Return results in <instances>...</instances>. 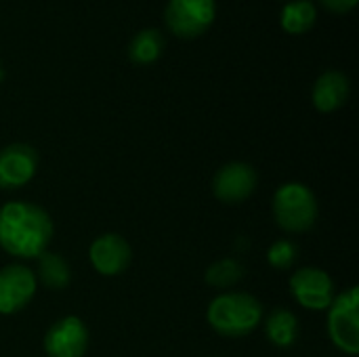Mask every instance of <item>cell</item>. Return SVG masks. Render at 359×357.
I'll list each match as a JSON object with an SVG mask.
<instances>
[{"label":"cell","mask_w":359,"mask_h":357,"mask_svg":"<svg viewBox=\"0 0 359 357\" xmlns=\"http://www.w3.org/2000/svg\"><path fill=\"white\" fill-rule=\"evenodd\" d=\"M38 151L27 143H11L0 149V189H19L32 181L38 168Z\"/></svg>","instance_id":"cell-10"},{"label":"cell","mask_w":359,"mask_h":357,"mask_svg":"<svg viewBox=\"0 0 359 357\" xmlns=\"http://www.w3.org/2000/svg\"><path fill=\"white\" fill-rule=\"evenodd\" d=\"M318 21V6L313 0H286L280 11V25L286 34L301 36L313 29Z\"/></svg>","instance_id":"cell-14"},{"label":"cell","mask_w":359,"mask_h":357,"mask_svg":"<svg viewBox=\"0 0 359 357\" xmlns=\"http://www.w3.org/2000/svg\"><path fill=\"white\" fill-rule=\"evenodd\" d=\"M38 280L25 265H6L0 269V314L13 316L29 305Z\"/></svg>","instance_id":"cell-8"},{"label":"cell","mask_w":359,"mask_h":357,"mask_svg":"<svg viewBox=\"0 0 359 357\" xmlns=\"http://www.w3.org/2000/svg\"><path fill=\"white\" fill-rule=\"evenodd\" d=\"M164 46H166V40L160 29L143 27L128 42V59L135 65H151L162 57Z\"/></svg>","instance_id":"cell-13"},{"label":"cell","mask_w":359,"mask_h":357,"mask_svg":"<svg viewBox=\"0 0 359 357\" xmlns=\"http://www.w3.org/2000/svg\"><path fill=\"white\" fill-rule=\"evenodd\" d=\"M259 175L246 162H229L221 166L212 179V191L223 204H242L257 189Z\"/></svg>","instance_id":"cell-9"},{"label":"cell","mask_w":359,"mask_h":357,"mask_svg":"<svg viewBox=\"0 0 359 357\" xmlns=\"http://www.w3.org/2000/svg\"><path fill=\"white\" fill-rule=\"evenodd\" d=\"M290 295L311 311H326L334 299V282L320 267H303L290 278Z\"/></svg>","instance_id":"cell-6"},{"label":"cell","mask_w":359,"mask_h":357,"mask_svg":"<svg viewBox=\"0 0 359 357\" xmlns=\"http://www.w3.org/2000/svg\"><path fill=\"white\" fill-rule=\"evenodd\" d=\"M53 221L32 202H6L0 208V248L15 259H38L50 244Z\"/></svg>","instance_id":"cell-1"},{"label":"cell","mask_w":359,"mask_h":357,"mask_svg":"<svg viewBox=\"0 0 359 357\" xmlns=\"http://www.w3.org/2000/svg\"><path fill=\"white\" fill-rule=\"evenodd\" d=\"M328 335L332 343L347 356L359 353V290L347 288L334 297L328 307Z\"/></svg>","instance_id":"cell-4"},{"label":"cell","mask_w":359,"mask_h":357,"mask_svg":"<svg viewBox=\"0 0 359 357\" xmlns=\"http://www.w3.org/2000/svg\"><path fill=\"white\" fill-rule=\"evenodd\" d=\"M299 259V246L292 240H278L267 250V263L278 271H288Z\"/></svg>","instance_id":"cell-18"},{"label":"cell","mask_w":359,"mask_h":357,"mask_svg":"<svg viewBox=\"0 0 359 357\" xmlns=\"http://www.w3.org/2000/svg\"><path fill=\"white\" fill-rule=\"evenodd\" d=\"M88 259L97 274L114 278V276H120L122 271H126V267L130 265V259H133V250H130V244L122 236L103 234V236L95 238V242L90 244Z\"/></svg>","instance_id":"cell-11"},{"label":"cell","mask_w":359,"mask_h":357,"mask_svg":"<svg viewBox=\"0 0 359 357\" xmlns=\"http://www.w3.org/2000/svg\"><path fill=\"white\" fill-rule=\"evenodd\" d=\"M265 335L271 345L288 349L299 339V320L288 309H273L265 320Z\"/></svg>","instance_id":"cell-15"},{"label":"cell","mask_w":359,"mask_h":357,"mask_svg":"<svg viewBox=\"0 0 359 357\" xmlns=\"http://www.w3.org/2000/svg\"><path fill=\"white\" fill-rule=\"evenodd\" d=\"M4 76H6V69H4V65L0 63V82L4 80Z\"/></svg>","instance_id":"cell-20"},{"label":"cell","mask_w":359,"mask_h":357,"mask_svg":"<svg viewBox=\"0 0 359 357\" xmlns=\"http://www.w3.org/2000/svg\"><path fill=\"white\" fill-rule=\"evenodd\" d=\"M88 328L76 316L57 320L44 335V351L48 357H82L88 349Z\"/></svg>","instance_id":"cell-7"},{"label":"cell","mask_w":359,"mask_h":357,"mask_svg":"<svg viewBox=\"0 0 359 357\" xmlns=\"http://www.w3.org/2000/svg\"><path fill=\"white\" fill-rule=\"evenodd\" d=\"M36 280H40L44 284V288L48 290H63L69 286L72 282V269L69 263L57 255V252H48L44 250L38 257V274H34Z\"/></svg>","instance_id":"cell-16"},{"label":"cell","mask_w":359,"mask_h":357,"mask_svg":"<svg viewBox=\"0 0 359 357\" xmlns=\"http://www.w3.org/2000/svg\"><path fill=\"white\" fill-rule=\"evenodd\" d=\"M349 95H351V82L347 74L341 69H326L318 76L313 84L311 101L318 112L332 114L347 103Z\"/></svg>","instance_id":"cell-12"},{"label":"cell","mask_w":359,"mask_h":357,"mask_svg":"<svg viewBox=\"0 0 359 357\" xmlns=\"http://www.w3.org/2000/svg\"><path fill=\"white\" fill-rule=\"evenodd\" d=\"M318 2L334 15H345V13L353 11L358 4V0H318Z\"/></svg>","instance_id":"cell-19"},{"label":"cell","mask_w":359,"mask_h":357,"mask_svg":"<svg viewBox=\"0 0 359 357\" xmlns=\"http://www.w3.org/2000/svg\"><path fill=\"white\" fill-rule=\"evenodd\" d=\"M244 276H246V267L240 261L221 259L206 269L204 280L208 286H212L217 290H227V288H233L236 284H240L244 280Z\"/></svg>","instance_id":"cell-17"},{"label":"cell","mask_w":359,"mask_h":357,"mask_svg":"<svg viewBox=\"0 0 359 357\" xmlns=\"http://www.w3.org/2000/svg\"><path fill=\"white\" fill-rule=\"evenodd\" d=\"M206 320L217 335L225 339H242L259 328L263 305L248 292H223L210 301Z\"/></svg>","instance_id":"cell-2"},{"label":"cell","mask_w":359,"mask_h":357,"mask_svg":"<svg viewBox=\"0 0 359 357\" xmlns=\"http://www.w3.org/2000/svg\"><path fill=\"white\" fill-rule=\"evenodd\" d=\"M320 208L316 194L305 183H284L273 196L276 223L288 234H305L318 221Z\"/></svg>","instance_id":"cell-3"},{"label":"cell","mask_w":359,"mask_h":357,"mask_svg":"<svg viewBox=\"0 0 359 357\" xmlns=\"http://www.w3.org/2000/svg\"><path fill=\"white\" fill-rule=\"evenodd\" d=\"M217 19V0H168L164 23L179 38H198Z\"/></svg>","instance_id":"cell-5"}]
</instances>
